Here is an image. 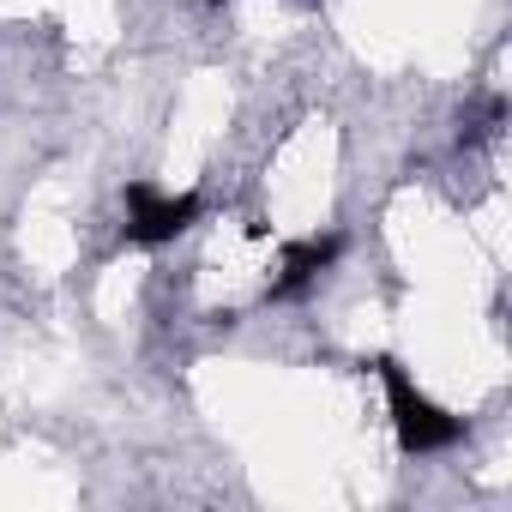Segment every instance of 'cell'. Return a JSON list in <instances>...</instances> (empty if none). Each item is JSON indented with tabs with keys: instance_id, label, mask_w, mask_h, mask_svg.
<instances>
[{
	"instance_id": "obj_1",
	"label": "cell",
	"mask_w": 512,
	"mask_h": 512,
	"mask_svg": "<svg viewBox=\"0 0 512 512\" xmlns=\"http://www.w3.org/2000/svg\"><path fill=\"white\" fill-rule=\"evenodd\" d=\"M374 374H380V386H386V410H392V434H398V446L410 452V458H422V452H446V446H458L464 440V422L452 416V410H440L410 374H404V362L398 356H380L374 362Z\"/></svg>"
},
{
	"instance_id": "obj_2",
	"label": "cell",
	"mask_w": 512,
	"mask_h": 512,
	"mask_svg": "<svg viewBox=\"0 0 512 512\" xmlns=\"http://www.w3.org/2000/svg\"><path fill=\"white\" fill-rule=\"evenodd\" d=\"M121 211H127L121 235L133 247H163V241H175L181 229L199 223V193H157L151 181H133L121 193Z\"/></svg>"
},
{
	"instance_id": "obj_3",
	"label": "cell",
	"mask_w": 512,
	"mask_h": 512,
	"mask_svg": "<svg viewBox=\"0 0 512 512\" xmlns=\"http://www.w3.org/2000/svg\"><path fill=\"white\" fill-rule=\"evenodd\" d=\"M338 253H344V235H314V241H290L284 247V260H278V278L266 284V302H290L302 290L320 284V272L338 266Z\"/></svg>"
}]
</instances>
